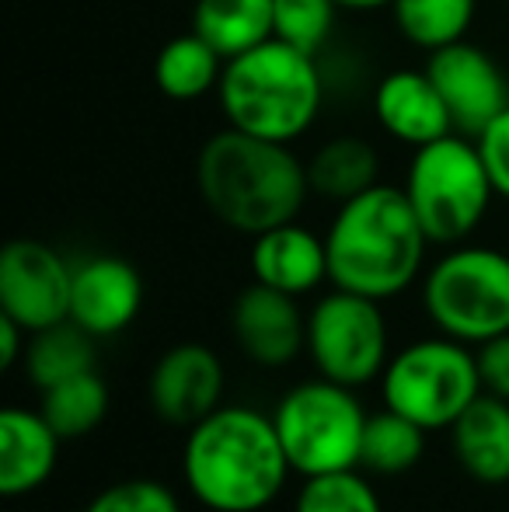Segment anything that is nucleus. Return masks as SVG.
Masks as SVG:
<instances>
[{
  "label": "nucleus",
  "instance_id": "nucleus-17",
  "mask_svg": "<svg viewBox=\"0 0 509 512\" xmlns=\"http://www.w3.org/2000/svg\"><path fill=\"white\" fill-rule=\"evenodd\" d=\"M252 276L290 297L314 293L328 279V244L297 220L252 237Z\"/></svg>",
  "mask_w": 509,
  "mask_h": 512
},
{
  "label": "nucleus",
  "instance_id": "nucleus-15",
  "mask_svg": "<svg viewBox=\"0 0 509 512\" xmlns=\"http://www.w3.org/2000/svg\"><path fill=\"white\" fill-rule=\"evenodd\" d=\"M374 119L391 140L405 147H426L454 133V122L436 91L433 77L422 70H391L374 88Z\"/></svg>",
  "mask_w": 509,
  "mask_h": 512
},
{
  "label": "nucleus",
  "instance_id": "nucleus-2",
  "mask_svg": "<svg viewBox=\"0 0 509 512\" xmlns=\"http://www.w3.org/2000/svg\"><path fill=\"white\" fill-rule=\"evenodd\" d=\"M196 185L210 213L248 237L297 220L311 196L307 161L293 154L290 143L262 140L234 126L199 147Z\"/></svg>",
  "mask_w": 509,
  "mask_h": 512
},
{
  "label": "nucleus",
  "instance_id": "nucleus-1",
  "mask_svg": "<svg viewBox=\"0 0 509 512\" xmlns=\"http://www.w3.org/2000/svg\"><path fill=\"white\" fill-rule=\"evenodd\" d=\"M290 471L272 415L245 405H220L192 425L182 446V478L210 512H262Z\"/></svg>",
  "mask_w": 509,
  "mask_h": 512
},
{
  "label": "nucleus",
  "instance_id": "nucleus-31",
  "mask_svg": "<svg viewBox=\"0 0 509 512\" xmlns=\"http://www.w3.org/2000/svg\"><path fill=\"white\" fill-rule=\"evenodd\" d=\"M25 349H28V331L14 317L0 314V370H14L25 359Z\"/></svg>",
  "mask_w": 509,
  "mask_h": 512
},
{
  "label": "nucleus",
  "instance_id": "nucleus-18",
  "mask_svg": "<svg viewBox=\"0 0 509 512\" xmlns=\"http://www.w3.org/2000/svg\"><path fill=\"white\" fill-rule=\"evenodd\" d=\"M454 457L468 478L509 485V401L482 391L450 425Z\"/></svg>",
  "mask_w": 509,
  "mask_h": 512
},
{
  "label": "nucleus",
  "instance_id": "nucleus-32",
  "mask_svg": "<svg viewBox=\"0 0 509 512\" xmlns=\"http://www.w3.org/2000/svg\"><path fill=\"white\" fill-rule=\"evenodd\" d=\"M342 11H356V14H370V11H384L394 0H335Z\"/></svg>",
  "mask_w": 509,
  "mask_h": 512
},
{
  "label": "nucleus",
  "instance_id": "nucleus-26",
  "mask_svg": "<svg viewBox=\"0 0 509 512\" xmlns=\"http://www.w3.org/2000/svg\"><path fill=\"white\" fill-rule=\"evenodd\" d=\"M293 512H384V506L374 485L363 478V467H349L304 478Z\"/></svg>",
  "mask_w": 509,
  "mask_h": 512
},
{
  "label": "nucleus",
  "instance_id": "nucleus-14",
  "mask_svg": "<svg viewBox=\"0 0 509 512\" xmlns=\"http://www.w3.org/2000/svg\"><path fill=\"white\" fill-rule=\"evenodd\" d=\"M143 307V279L133 262L119 255H91L74 265L70 321L88 335L109 338L126 331Z\"/></svg>",
  "mask_w": 509,
  "mask_h": 512
},
{
  "label": "nucleus",
  "instance_id": "nucleus-10",
  "mask_svg": "<svg viewBox=\"0 0 509 512\" xmlns=\"http://www.w3.org/2000/svg\"><path fill=\"white\" fill-rule=\"evenodd\" d=\"M74 265L46 241L14 237L0 251V314L32 335L70 317Z\"/></svg>",
  "mask_w": 509,
  "mask_h": 512
},
{
  "label": "nucleus",
  "instance_id": "nucleus-25",
  "mask_svg": "<svg viewBox=\"0 0 509 512\" xmlns=\"http://www.w3.org/2000/svg\"><path fill=\"white\" fill-rule=\"evenodd\" d=\"M109 384L102 380L98 370L77 373V377L63 380L56 387L42 391L39 411L46 422L60 432V439H81L95 432L109 415Z\"/></svg>",
  "mask_w": 509,
  "mask_h": 512
},
{
  "label": "nucleus",
  "instance_id": "nucleus-21",
  "mask_svg": "<svg viewBox=\"0 0 509 512\" xmlns=\"http://www.w3.org/2000/svg\"><path fill=\"white\" fill-rule=\"evenodd\" d=\"M227 60L196 32L164 42L154 60V84L168 102H199L220 88Z\"/></svg>",
  "mask_w": 509,
  "mask_h": 512
},
{
  "label": "nucleus",
  "instance_id": "nucleus-4",
  "mask_svg": "<svg viewBox=\"0 0 509 512\" xmlns=\"http://www.w3.org/2000/svg\"><path fill=\"white\" fill-rule=\"evenodd\" d=\"M217 98L227 126L262 140L293 143L318 122L325 74L314 53L269 39L227 60Z\"/></svg>",
  "mask_w": 509,
  "mask_h": 512
},
{
  "label": "nucleus",
  "instance_id": "nucleus-22",
  "mask_svg": "<svg viewBox=\"0 0 509 512\" xmlns=\"http://www.w3.org/2000/svg\"><path fill=\"white\" fill-rule=\"evenodd\" d=\"M25 373L39 391L46 387H56L63 380L77 377V373L95 370L98 356H95V335L67 321L49 324L42 331H32L28 335V349H25Z\"/></svg>",
  "mask_w": 509,
  "mask_h": 512
},
{
  "label": "nucleus",
  "instance_id": "nucleus-7",
  "mask_svg": "<svg viewBox=\"0 0 509 512\" xmlns=\"http://www.w3.org/2000/svg\"><path fill=\"white\" fill-rule=\"evenodd\" d=\"M367 418L353 387L325 377L290 387L272 411L290 467L304 478L360 467Z\"/></svg>",
  "mask_w": 509,
  "mask_h": 512
},
{
  "label": "nucleus",
  "instance_id": "nucleus-12",
  "mask_svg": "<svg viewBox=\"0 0 509 512\" xmlns=\"http://www.w3.org/2000/svg\"><path fill=\"white\" fill-rule=\"evenodd\" d=\"M224 363L203 342L171 345L150 370V408L161 422L192 429L224 401Z\"/></svg>",
  "mask_w": 509,
  "mask_h": 512
},
{
  "label": "nucleus",
  "instance_id": "nucleus-11",
  "mask_svg": "<svg viewBox=\"0 0 509 512\" xmlns=\"http://www.w3.org/2000/svg\"><path fill=\"white\" fill-rule=\"evenodd\" d=\"M426 74L433 77L443 105L454 122V133L478 140L509 108V81L496 56L461 39L429 53Z\"/></svg>",
  "mask_w": 509,
  "mask_h": 512
},
{
  "label": "nucleus",
  "instance_id": "nucleus-23",
  "mask_svg": "<svg viewBox=\"0 0 509 512\" xmlns=\"http://www.w3.org/2000/svg\"><path fill=\"white\" fill-rule=\"evenodd\" d=\"M426 453V429L412 422L401 411L387 408L374 411L367 418V432H363V453L360 467L367 474H381V478H398L408 474Z\"/></svg>",
  "mask_w": 509,
  "mask_h": 512
},
{
  "label": "nucleus",
  "instance_id": "nucleus-24",
  "mask_svg": "<svg viewBox=\"0 0 509 512\" xmlns=\"http://www.w3.org/2000/svg\"><path fill=\"white\" fill-rule=\"evenodd\" d=\"M475 11L478 0H394L391 4L401 39L426 53L468 39Z\"/></svg>",
  "mask_w": 509,
  "mask_h": 512
},
{
  "label": "nucleus",
  "instance_id": "nucleus-27",
  "mask_svg": "<svg viewBox=\"0 0 509 512\" xmlns=\"http://www.w3.org/2000/svg\"><path fill=\"white\" fill-rule=\"evenodd\" d=\"M276 7V39L318 56L335 32L342 7L335 0H272Z\"/></svg>",
  "mask_w": 509,
  "mask_h": 512
},
{
  "label": "nucleus",
  "instance_id": "nucleus-5",
  "mask_svg": "<svg viewBox=\"0 0 509 512\" xmlns=\"http://www.w3.org/2000/svg\"><path fill=\"white\" fill-rule=\"evenodd\" d=\"M401 189L429 241L447 248L464 244L482 227L496 196L478 140H468L461 133L415 147Z\"/></svg>",
  "mask_w": 509,
  "mask_h": 512
},
{
  "label": "nucleus",
  "instance_id": "nucleus-8",
  "mask_svg": "<svg viewBox=\"0 0 509 512\" xmlns=\"http://www.w3.org/2000/svg\"><path fill=\"white\" fill-rule=\"evenodd\" d=\"M482 391L478 356L450 335L405 345L381 377L384 405L419 422L426 432L450 429Z\"/></svg>",
  "mask_w": 509,
  "mask_h": 512
},
{
  "label": "nucleus",
  "instance_id": "nucleus-13",
  "mask_svg": "<svg viewBox=\"0 0 509 512\" xmlns=\"http://www.w3.org/2000/svg\"><path fill=\"white\" fill-rule=\"evenodd\" d=\"M231 328L238 349L265 370L290 366L307 349V317L297 297L265 283H252L238 293Z\"/></svg>",
  "mask_w": 509,
  "mask_h": 512
},
{
  "label": "nucleus",
  "instance_id": "nucleus-6",
  "mask_svg": "<svg viewBox=\"0 0 509 512\" xmlns=\"http://www.w3.org/2000/svg\"><path fill=\"white\" fill-rule=\"evenodd\" d=\"M422 307L440 335L482 345L509 331V251L454 244L422 279Z\"/></svg>",
  "mask_w": 509,
  "mask_h": 512
},
{
  "label": "nucleus",
  "instance_id": "nucleus-29",
  "mask_svg": "<svg viewBox=\"0 0 509 512\" xmlns=\"http://www.w3.org/2000/svg\"><path fill=\"white\" fill-rule=\"evenodd\" d=\"M478 150H482L485 168L496 185V196L509 199V108L478 136Z\"/></svg>",
  "mask_w": 509,
  "mask_h": 512
},
{
  "label": "nucleus",
  "instance_id": "nucleus-19",
  "mask_svg": "<svg viewBox=\"0 0 509 512\" xmlns=\"http://www.w3.org/2000/svg\"><path fill=\"white\" fill-rule=\"evenodd\" d=\"M377 175H381V157H377L374 143L356 133L332 136V140H325L307 157L311 196L328 199V203H335V206L349 203V199L374 189Z\"/></svg>",
  "mask_w": 509,
  "mask_h": 512
},
{
  "label": "nucleus",
  "instance_id": "nucleus-28",
  "mask_svg": "<svg viewBox=\"0 0 509 512\" xmlns=\"http://www.w3.org/2000/svg\"><path fill=\"white\" fill-rule=\"evenodd\" d=\"M84 512H182V506H178V495L164 481L126 478L102 488Z\"/></svg>",
  "mask_w": 509,
  "mask_h": 512
},
{
  "label": "nucleus",
  "instance_id": "nucleus-30",
  "mask_svg": "<svg viewBox=\"0 0 509 512\" xmlns=\"http://www.w3.org/2000/svg\"><path fill=\"white\" fill-rule=\"evenodd\" d=\"M475 356H478V373H482L485 391L509 401V331L475 345Z\"/></svg>",
  "mask_w": 509,
  "mask_h": 512
},
{
  "label": "nucleus",
  "instance_id": "nucleus-16",
  "mask_svg": "<svg viewBox=\"0 0 509 512\" xmlns=\"http://www.w3.org/2000/svg\"><path fill=\"white\" fill-rule=\"evenodd\" d=\"M60 443L42 411L18 405L0 411V495L21 499L39 492L60 464Z\"/></svg>",
  "mask_w": 509,
  "mask_h": 512
},
{
  "label": "nucleus",
  "instance_id": "nucleus-9",
  "mask_svg": "<svg viewBox=\"0 0 509 512\" xmlns=\"http://www.w3.org/2000/svg\"><path fill=\"white\" fill-rule=\"evenodd\" d=\"M307 352L325 380L342 387L374 384L391 363V335L381 300L335 286L307 314Z\"/></svg>",
  "mask_w": 509,
  "mask_h": 512
},
{
  "label": "nucleus",
  "instance_id": "nucleus-3",
  "mask_svg": "<svg viewBox=\"0 0 509 512\" xmlns=\"http://www.w3.org/2000/svg\"><path fill=\"white\" fill-rule=\"evenodd\" d=\"M325 244L332 286L384 304L412 290L433 241L405 189L377 182L363 196L335 206Z\"/></svg>",
  "mask_w": 509,
  "mask_h": 512
},
{
  "label": "nucleus",
  "instance_id": "nucleus-20",
  "mask_svg": "<svg viewBox=\"0 0 509 512\" xmlns=\"http://www.w3.org/2000/svg\"><path fill=\"white\" fill-rule=\"evenodd\" d=\"M192 32L231 60L276 39V7L272 0H196Z\"/></svg>",
  "mask_w": 509,
  "mask_h": 512
}]
</instances>
